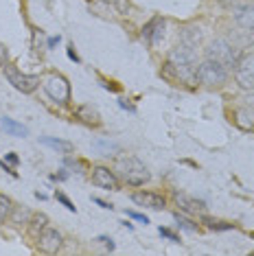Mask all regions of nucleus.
<instances>
[{
	"mask_svg": "<svg viewBox=\"0 0 254 256\" xmlns=\"http://www.w3.org/2000/svg\"><path fill=\"white\" fill-rule=\"evenodd\" d=\"M164 74L176 81H184V84L193 86L198 81V66H195V50L188 44H180L169 53L164 66Z\"/></svg>",
	"mask_w": 254,
	"mask_h": 256,
	"instance_id": "f257e3e1",
	"label": "nucleus"
},
{
	"mask_svg": "<svg viewBox=\"0 0 254 256\" xmlns=\"http://www.w3.org/2000/svg\"><path fill=\"white\" fill-rule=\"evenodd\" d=\"M116 171L130 186H142L145 182H149V171L136 158H120L116 162Z\"/></svg>",
	"mask_w": 254,
	"mask_h": 256,
	"instance_id": "f03ea898",
	"label": "nucleus"
},
{
	"mask_svg": "<svg viewBox=\"0 0 254 256\" xmlns=\"http://www.w3.org/2000/svg\"><path fill=\"white\" fill-rule=\"evenodd\" d=\"M228 79V68L215 60H206L198 66V81L204 86H222Z\"/></svg>",
	"mask_w": 254,
	"mask_h": 256,
	"instance_id": "7ed1b4c3",
	"label": "nucleus"
},
{
	"mask_svg": "<svg viewBox=\"0 0 254 256\" xmlns=\"http://www.w3.org/2000/svg\"><path fill=\"white\" fill-rule=\"evenodd\" d=\"M206 53H208V60H215L226 68L236 66V62H239L236 48L232 44H228L226 40H215V42H210V46L206 48Z\"/></svg>",
	"mask_w": 254,
	"mask_h": 256,
	"instance_id": "20e7f679",
	"label": "nucleus"
},
{
	"mask_svg": "<svg viewBox=\"0 0 254 256\" xmlns=\"http://www.w3.org/2000/svg\"><path fill=\"white\" fill-rule=\"evenodd\" d=\"M44 92L48 94V98H53L60 106H66L70 101V84L62 77V74H50L44 81Z\"/></svg>",
	"mask_w": 254,
	"mask_h": 256,
	"instance_id": "39448f33",
	"label": "nucleus"
},
{
	"mask_svg": "<svg viewBox=\"0 0 254 256\" xmlns=\"http://www.w3.org/2000/svg\"><path fill=\"white\" fill-rule=\"evenodd\" d=\"M4 74H7L9 84L14 86L16 90H20L22 94H31V92H36L38 86H40L38 74H22L16 66H4Z\"/></svg>",
	"mask_w": 254,
	"mask_h": 256,
	"instance_id": "423d86ee",
	"label": "nucleus"
},
{
	"mask_svg": "<svg viewBox=\"0 0 254 256\" xmlns=\"http://www.w3.org/2000/svg\"><path fill=\"white\" fill-rule=\"evenodd\" d=\"M234 79L244 90H254V53L241 57L236 62Z\"/></svg>",
	"mask_w": 254,
	"mask_h": 256,
	"instance_id": "0eeeda50",
	"label": "nucleus"
},
{
	"mask_svg": "<svg viewBox=\"0 0 254 256\" xmlns=\"http://www.w3.org/2000/svg\"><path fill=\"white\" fill-rule=\"evenodd\" d=\"M92 184L99 186V188H103V190H116L118 188V180L108 166H94L92 168Z\"/></svg>",
	"mask_w": 254,
	"mask_h": 256,
	"instance_id": "6e6552de",
	"label": "nucleus"
},
{
	"mask_svg": "<svg viewBox=\"0 0 254 256\" xmlns=\"http://www.w3.org/2000/svg\"><path fill=\"white\" fill-rule=\"evenodd\" d=\"M62 243H64V236H62V232H57L53 228H46L42 234L38 236V246L42 252L46 254H55L57 250L62 248Z\"/></svg>",
	"mask_w": 254,
	"mask_h": 256,
	"instance_id": "1a4fd4ad",
	"label": "nucleus"
},
{
	"mask_svg": "<svg viewBox=\"0 0 254 256\" xmlns=\"http://www.w3.org/2000/svg\"><path fill=\"white\" fill-rule=\"evenodd\" d=\"M142 38L147 40L152 46H158L160 40L164 38V20L162 18H154L142 26Z\"/></svg>",
	"mask_w": 254,
	"mask_h": 256,
	"instance_id": "9d476101",
	"label": "nucleus"
},
{
	"mask_svg": "<svg viewBox=\"0 0 254 256\" xmlns=\"http://www.w3.org/2000/svg\"><path fill=\"white\" fill-rule=\"evenodd\" d=\"M132 200L138 206H145V208H154V210H160L164 208V197L158 193H152V190H140V193H134Z\"/></svg>",
	"mask_w": 254,
	"mask_h": 256,
	"instance_id": "9b49d317",
	"label": "nucleus"
},
{
	"mask_svg": "<svg viewBox=\"0 0 254 256\" xmlns=\"http://www.w3.org/2000/svg\"><path fill=\"white\" fill-rule=\"evenodd\" d=\"M173 197H176V204L180 206V210H184V212H198V210H202V208L206 206L204 202L195 200V197H190L186 193H180V190H178Z\"/></svg>",
	"mask_w": 254,
	"mask_h": 256,
	"instance_id": "f8f14e48",
	"label": "nucleus"
},
{
	"mask_svg": "<svg viewBox=\"0 0 254 256\" xmlns=\"http://www.w3.org/2000/svg\"><path fill=\"white\" fill-rule=\"evenodd\" d=\"M234 22L244 28H254V4H244L234 9Z\"/></svg>",
	"mask_w": 254,
	"mask_h": 256,
	"instance_id": "ddd939ff",
	"label": "nucleus"
},
{
	"mask_svg": "<svg viewBox=\"0 0 254 256\" xmlns=\"http://www.w3.org/2000/svg\"><path fill=\"white\" fill-rule=\"evenodd\" d=\"M77 118H82L84 123H88V125H99L101 123V116H99V112H96L92 106H79L77 108Z\"/></svg>",
	"mask_w": 254,
	"mask_h": 256,
	"instance_id": "4468645a",
	"label": "nucleus"
},
{
	"mask_svg": "<svg viewBox=\"0 0 254 256\" xmlns=\"http://www.w3.org/2000/svg\"><path fill=\"white\" fill-rule=\"evenodd\" d=\"M40 142L46 144V147H50V149H55V151H60V154H70V151L74 149L72 142L60 140V138H50V136H42L40 138Z\"/></svg>",
	"mask_w": 254,
	"mask_h": 256,
	"instance_id": "2eb2a0df",
	"label": "nucleus"
},
{
	"mask_svg": "<svg viewBox=\"0 0 254 256\" xmlns=\"http://www.w3.org/2000/svg\"><path fill=\"white\" fill-rule=\"evenodd\" d=\"M0 125H2V130L7 132L9 136H16V138H24L26 134H28V130H26L24 125H22V123H16L14 118H7V116L2 118V123H0Z\"/></svg>",
	"mask_w": 254,
	"mask_h": 256,
	"instance_id": "dca6fc26",
	"label": "nucleus"
},
{
	"mask_svg": "<svg viewBox=\"0 0 254 256\" xmlns=\"http://www.w3.org/2000/svg\"><path fill=\"white\" fill-rule=\"evenodd\" d=\"M28 224H31V234L33 236H40L42 232L46 230V226H48V217H46L44 212H40V214H31V219H28Z\"/></svg>",
	"mask_w": 254,
	"mask_h": 256,
	"instance_id": "f3484780",
	"label": "nucleus"
},
{
	"mask_svg": "<svg viewBox=\"0 0 254 256\" xmlns=\"http://www.w3.org/2000/svg\"><path fill=\"white\" fill-rule=\"evenodd\" d=\"M236 125L244 127V130H254V112L250 110H236Z\"/></svg>",
	"mask_w": 254,
	"mask_h": 256,
	"instance_id": "a211bd4d",
	"label": "nucleus"
},
{
	"mask_svg": "<svg viewBox=\"0 0 254 256\" xmlns=\"http://www.w3.org/2000/svg\"><path fill=\"white\" fill-rule=\"evenodd\" d=\"M11 212H14V204H11V200L7 195L0 193V224H2V221H7L11 217Z\"/></svg>",
	"mask_w": 254,
	"mask_h": 256,
	"instance_id": "6ab92c4d",
	"label": "nucleus"
},
{
	"mask_svg": "<svg viewBox=\"0 0 254 256\" xmlns=\"http://www.w3.org/2000/svg\"><path fill=\"white\" fill-rule=\"evenodd\" d=\"M202 224H206V228H210V230H232L234 228L232 224H226V221H219L212 217H202Z\"/></svg>",
	"mask_w": 254,
	"mask_h": 256,
	"instance_id": "aec40b11",
	"label": "nucleus"
},
{
	"mask_svg": "<svg viewBox=\"0 0 254 256\" xmlns=\"http://www.w3.org/2000/svg\"><path fill=\"white\" fill-rule=\"evenodd\" d=\"M176 224L180 226L182 230H188V232H195V230H198V224H193V221H190V219L182 217L180 212H176Z\"/></svg>",
	"mask_w": 254,
	"mask_h": 256,
	"instance_id": "412c9836",
	"label": "nucleus"
},
{
	"mask_svg": "<svg viewBox=\"0 0 254 256\" xmlns=\"http://www.w3.org/2000/svg\"><path fill=\"white\" fill-rule=\"evenodd\" d=\"M11 221H14V224H26L28 221V210L26 208H18L16 212H11Z\"/></svg>",
	"mask_w": 254,
	"mask_h": 256,
	"instance_id": "4be33fe9",
	"label": "nucleus"
},
{
	"mask_svg": "<svg viewBox=\"0 0 254 256\" xmlns=\"http://www.w3.org/2000/svg\"><path fill=\"white\" fill-rule=\"evenodd\" d=\"M55 197H57V202H60L62 206H66V208H68V210H70V212H77V208H74V204H72L70 200H68V197L64 195V193H60V190H57V193H55Z\"/></svg>",
	"mask_w": 254,
	"mask_h": 256,
	"instance_id": "5701e85b",
	"label": "nucleus"
},
{
	"mask_svg": "<svg viewBox=\"0 0 254 256\" xmlns=\"http://www.w3.org/2000/svg\"><path fill=\"white\" fill-rule=\"evenodd\" d=\"M112 4L116 7V11H118L120 16H127V14H130V2H127V0H114Z\"/></svg>",
	"mask_w": 254,
	"mask_h": 256,
	"instance_id": "b1692460",
	"label": "nucleus"
},
{
	"mask_svg": "<svg viewBox=\"0 0 254 256\" xmlns=\"http://www.w3.org/2000/svg\"><path fill=\"white\" fill-rule=\"evenodd\" d=\"M160 234H162L164 238H169V241H173V243H180V236L173 234V232H171L169 228H160Z\"/></svg>",
	"mask_w": 254,
	"mask_h": 256,
	"instance_id": "393cba45",
	"label": "nucleus"
},
{
	"mask_svg": "<svg viewBox=\"0 0 254 256\" xmlns=\"http://www.w3.org/2000/svg\"><path fill=\"white\" fill-rule=\"evenodd\" d=\"M127 217H132V219H136V221H140V224H149V219L145 217V214L142 212H134V210H127Z\"/></svg>",
	"mask_w": 254,
	"mask_h": 256,
	"instance_id": "a878e982",
	"label": "nucleus"
},
{
	"mask_svg": "<svg viewBox=\"0 0 254 256\" xmlns=\"http://www.w3.org/2000/svg\"><path fill=\"white\" fill-rule=\"evenodd\" d=\"M7 46H4V44H0V68H4V66H7Z\"/></svg>",
	"mask_w": 254,
	"mask_h": 256,
	"instance_id": "bb28decb",
	"label": "nucleus"
},
{
	"mask_svg": "<svg viewBox=\"0 0 254 256\" xmlns=\"http://www.w3.org/2000/svg\"><path fill=\"white\" fill-rule=\"evenodd\" d=\"M66 53H68V57H70V60H72L74 64H79V62H82V60H79V55L74 53V46H72V44L68 46V50H66Z\"/></svg>",
	"mask_w": 254,
	"mask_h": 256,
	"instance_id": "cd10ccee",
	"label": "nucleus"
},
{
	"mask_svg": "<svg viewBox=\"0 0 254 256\" xmlns=\"http://www.w3.org/2000/svg\"><path fill=\"white\" fill-rule=\"evenodd\" d=\"M4 160H7L9 164H18V162H20V158L16 154H4Z\"/></svg>",
	"mask_w": 254,
	"mask_h": 256,
	"instance_id": "c85d7f7f",
	"label": "nucleus"
},
{
	"mask_svg": "<svg viewBox=\"0 0 254 256\" xmlns=\"http://www.w3.org/2000/svg\"><path fill=\"white\" fill-rule=\"evenodd\" d=\"M96 241L106 243V248L110 250V252H112V250H114V243H112V238H108V236H99V238H96Z\"/></svg>",
	"mask_w": 254,
	"mask_h": 256,
	"instance_id": "c756f323",
	"label": "nucleus"
},
{
	"mask_svg": "<svg viewBox=\"0 0 254 256\" xmlns=\"http://www.w3.org/2000/svg\"><path fill=\"white\" fill-rule=\"evenodd\" d=\"M92 202H94V204H99V206L101 208H106V210H112V204H108V202H103V200H96V197H94V200H92Z\"/></svg>",
	"mask_w": 254,
	"mask_h": 256,
	"instance_id": "7c9ffc66",
	"label": "nucleus"
},
{
	"mask_svg": "<svg viewBox=\"0 0 254 256\" xmlns=\"http://www.w3.org/2000/svg\"><path fill=\"white\" fill-rule=\"evenodd\" d=\"M118 106L123 108V110H130V112H136V110H134V106H130V103H127L125 98H120V101H118Z\"/></svg>",
	"mask_w": 254,
	"mask_h": 256,
	"instance_id": "2f4dec72",
	"label": "nucleus"
},
{
	"mask_svg": "<svg viewBox=\"0 0 254 256\" xmlns=\"http://www.w3.org/2000/svg\"><path fill=\"white\" fill-rule=\"evenodd\" d=\"M0 166H2V168H4V171H7V173H9V176L18 178V173H16V171H14V168H11V166H7V164H4V162H2V160H0Z\"/></svg>",
	"mask_w": 254,
	"mask_h": 256,
	"instance_id": "473e14b6",
	"label": "nucleus"
},
{
	"mask_svg": "<svg viewBox=\"0 0 254 256\" xmlns=\"http://www.w3.org/2000/svg\"><path fill=\"white\" fill-rule=\"evenodd\" d=\"M60 36H55V38H48V48H53V46H57V44H60Z\"/></svg>",
	"mask_w": 254,
	"mask_h": 256,
	"instance_id": "72a5a7b5",
	"label": "nucleus"
},
{
	"mask_svg": "<svg viewBox=\"0 0 254 256\" xmlns=\"http://www.w3.org/2000/svg\"><path fill=\"white\" fill-rule=\"evenodd\" d=\"M101 2H114V0H101Z\"/></svg>",
	"mask_w": 254,
	"mask_h": 256,
	"instance_id": "f704fd0d",
	"label": "nucleus"
}]
</instances>
